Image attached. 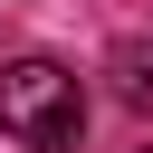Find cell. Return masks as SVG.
Listing matches in <instances>:
<instances>
[{
  "instance_id": "1",
  "label": "cell",
  "mask_w": 153,
  "mask_h": 153,
  "mask_svg": "<svg viewBox=\"0 0 153 153\" xmlns=\"http://www.w3.org/2000/svg\"><path fill=\"white\" fill-rule=\"evenodd\" d=\"M0 134L29 143V153H76V134H86V86H76V67H57V57H10V67H0Z\"/></svg>"
},
{
  "instance_id": "2",
  "label": "cell",
  "mask_w": 153,
  "mask_h": 153,
  "mask_svg": "<svg viewBox=\"0 0 153 153\" xmlns=\"http://www.w3.org/2000/svg\"><path fill=\"white\" fill-rule=\"evenodd\" d=\"M105 86H115L134 115H153V38H115V48H105Z\"/></svg>"
},
{
  "instance_id": "3",
  "label": "cell",
  "mask_w": 153,
  "mask_h": 153,
  "mask_svg": "<svg viewBox=\"0 0 153 153\" xmlns=\"http://www.w3.org/2000/svg\"><path fill=\"white\" fill-rule=\"evenodd\" d=\"M143 153H153V143H143Z\"/></svg>"
}]
</instances>
